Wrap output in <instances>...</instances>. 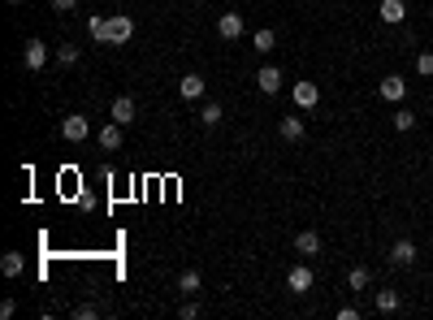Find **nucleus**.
<instances>
[{
	"instance_id": "1",
	"label": "nucleus",
	"mask_w": 433,
	"mask_h": 320,
	"mask_svg": "<svg viewBox=\"0 0 433 320\" xmlns=\"http://www.w3.org/2000/svg\"><path fill=\"white\" fill-rule=\"evenodd\" d=\"M131 35H135V18H131V13H109L105 43H109V48H121V43H131Z\"/></svg>"
},
{
	"instance_id": "2",
	"label": "nucleus",
	"mask_w": 433,
	"mask_h": 320,
	"mask_svg": "<svg viewBox=\"0 0 433 320\" xmlns=\"http://www.w3.org/2000/svg\"><path fill=\"white\" fill-rule=\"evenodd\" d=\"M91 134V121L83 117V113H69V117H61V139L65 143H83Z\"/></svg>"
},
{
	"instance_id": "3",
	"label": "nucleus",
	"mask_w": 433,
	"mask_h": 320,
	"mask_svg": "<svg viewBox=\"0 0 433 320\" xmlns=\"http://www.w3.org/2000/svg\"><path fill=\"white\" fill-rule=\"evenodd\" d=\"M291 100H295L303 113H308V109H317V104H321V87L303 78V83H295V87H291Z\"/></svg>"
},
{
	"instance_id": "4",
	"label": "nucleus",
	"mask_w": 433,
	"mask_h": 320,
	"mask_svg": "<svg viewBox=\"0 0 433 320\" xmlns=\"http://www.w3.org/2000/svg\"><path fill=\"white\" fill-rule=\"evenodd\" d=\"M381 100H390V104L407 100V78L403 74H386V78H381Z\"/></svg>"
},
{
	"instance_id": "5",
	"label": "nucleus",
	"mask_w": 433,
	"mask_h": 320,
	"mask_svg": "<svg viewBox=\"0 0 433 320\" xmlns=\"http://www.w3.org/2000/svg\"><path fill=\"white\" fill-rule=\"evenodd\" d=\"M377 18L386 22V27H403V22H407V5H403V0H381Z\"/></svg>"
},
{
	"instance_id": "6",
	"label": "nucleus",
	"mask_w": 433,
	"mask_h": 320,
	"mask_svg": "<svg viewBox=\"0 0 433 320\" xmlns=\"http://www.w3.org/2000/svg\"><path fill=\"white\" fill-rule=\"evenodd\" d=\"M390 264H394V268H412V264H416V242H412V238H399L394 247H390Z\"/></svg>"
},
{
	"instance_id": "7",
	"label": "nucleus",
	"mask_w": 433,
	"mask_h": 320,
	"mask_svg": "<svg viewBox=\"0 0 433 320\" xmlns=\"http://www.w3.org/2000/svg\"><path fill=\"white\" fill-rule=\"evenodd\" d=\"M312 281H317V277H312V268H308V264H295L291 273H286V286H291L295 294H308V290H312Z\"/></svg>"
},
{
	"instance_id": "8",
	"label": "nucleus",
	"mask_w": 433,
	"mask_h": 320,
	"mask_svg": "<svg viewBox=\"0 0 433 320\" xmlns=\"http://www.w3.org/2000/svg\"><path fill=\"white\" fill-rule=\"evenodd\" d=\"M135 100H131V95H117V100H113V109H109V117L117 121V126H131V121H135Z\"/></svg>"
},
{
	"instance_id": "9",
	"label": "nucleus",
	"mask_w": 433,
	"mask_h": 320,
	"mask_svg": "<svg viewBox=\"0 0 433 320\" xmlns=\"http://www.w3.org/2000/svg\"><path fill=\"white\" fill-rule=\"evenodd\" d=\"M22 61H27L31 74L44 69V65H48V48H44V39H27V53H22Z\"/></svg>"
},
{
	"instance_id": "10",
	"label": "nucleus",
	"mask_w": 433,
	"mask_h": 320,
	"mask_svg": "<svg viewBox=\"0 0 433 320\" xmlns=\"http://www.w3.org/2000/svg\"><path fill=\"white\" fill-rule=\"evenodd\" d=\"M256 87H260L265 95H277V91H282V69H277V65H265V69L256 74Z\"/></svg>"
},
{
	"instance_id": "11",
	"label": "nucleus",
	"mask_w": 433,
	"mask_h": 320,
	"mask_svg": "<svg viewBox=\"0 0 433 320\" xmlns=\"http://www.w3.org/2000/svg\"><path fill=\"white\" fill-rule=\"evenodd\" d=\"M95 143L105 147V152H117V147H121V126H117V121H109V126H100V130H95Z\"/></svg>"
},
{
	"instance_id": "12",
	"label": "nucleus",
	"mask_w": 433,
	"mask_h": 320,
	"mask_svg": "<svg viewBox=\"0 0 433 320\" xmlns=\"http://www.w3.org/2000/svg\"><path fill=\"white\" fill-rule=\"evenodd\" d=\"M243 31H247V27H243L239 13H221V22H217V35H221V39H239Z\"/></svg>"
},
{
	"instance_id": "13",
	"label": "nucleus",
	"mask_w": 433,
	"mask_h": 320,
	"mask_svg": "<svg viewBox=\"0 0 433 320\" xmlns=\"http://www.w3.org/2000/svg\"><path fill=\"white\" fill-rule=\"evenodd\" d=\"M295 251H299V256H317V251H321V234H317V230H299V234H295Z\"/></svg>"
},
{
	"instance_id": "14",
	"label": "nucleus",
	"mask_w": 433,
	"mask_h": 320,
	"mask_svg": "<svg viewBox=\"0 0 433 320\" xmlns=\"http://www.w3.org/2000/svg\"><path fill=\"white\" fill-rule=\"evenodd\" d=\"M22 268H27V256H22V251H5V256H0V273H5V277H22Z\"/></svg>"
},
{
	"instance_id": "15",
	"label": "nucleus",
	"mask_w": 433,
	"mask_h": 320,
	"mask_svg": "<svg viewBox=\"0 0 433 320\" xmlns=\"http://www.w3.org/2000/svg\"><path fill=\"white\" fill-rule=\"evenodd\" d=\"M204 87H208V83H204L199 74H187V78L178 83V95H182V100H199V95H204Z\"/></svg>"
},
{
	"instance_id": "16",
	"label": "nucleus",
	"mask_w": 433,
	"mask_h": 320,
	"mask_svg": "<svg viewBox=\"0 0 433 320\" xmlns=\"http://www.w3.org/2000/svg\"><path fill=\"white\" fill-rule=\"evenodd\" d=\"M277 134H282L286 143H299L303 139V117H282L277 121Z\"/></svg>"
},
{
	"instance_id": "17",
	"label": "nucleus",
	"mask_w": 433,
	"mask_h": 320,
	"mask_svg": "<svg viewBox=\"0 0 433 320\" xmlns=\"http://www.w3.org/2000/svg\"><path fill=\"white\" fill-rule=\"evenodd\" d=\"M399 303H403V299H399V290H377V294H373V307H377V312H386V316H390V312H399Z\"/></svg>"
},
{
	"instance_id": "18",
	"label": "nucleus",
	"mask_w": 433,
	"mask_h": 320,
	"mask_svg": "<svg viewBox=\"0 0 433 320\" xmlns=\"http://www.w3.org/2000/svg\"><path fill=\"white\" fill-rule=\"evenodd\" d=\"M105 31H109V13H91V18H87V35H91L95 43H105Z\"/></svg>"
},
{
	"instance_id": "19",
	"label": "nucleus",
	"mask_w": 433,
	"mask_h": 320,
	"mask_svg": "<svg viewBox=\"0 0 433 320\" xmlns=\"http://www.w3.org/2000/svg\"><path fill=\"white\" fill-rule=\"evenodd\" d=\"M347 286H351V290H368V286H373V273H368L364 264H355L351 273H347Z\"/></svg>"
},
{
	"instance_id": "20",
	"label": "nucleus",
	"mask_w": 433,
	"mask_h": 320,
	"mask_svg": "<svg viewBox=\"0 0 433 320\" xmlns=\"http://www.w3.org/2000/svg\"><path fill=\"white\" fill-rule=\"evenodd\" d=\"M178 290H182L187 299H195V294H199V268H187V273L178 277Z\"/></svg>"
},
{
	"instance_id": "21",
	"label": "nucleus",
	"mask_w": 433,
	"mask_h": 320,
	"mask_svg": "<svg viewBox=\"0 0 433 320\" xmlns=\"http://www.w3.org/2000/svg\"><path fill=\"white\" fill-rule=\"evenodd\" d=\"M221 117H225V109H221L217 100H208V104H204V109H199V126H217V121H221Z\"/></svg>"
},
{
	"instance_id": "22",
	"label": "nucleus",
	"mask_w": 433,
	"mask_h": 320,
	"mask_svg": "<svg viewBox=\"0 0 433 320\" xmlns=\"http://www.w3.org/2000/svg\"><path fill=\"white\" fill-rule=\"evenodd\" d=\"M251 43H256V53H265V57H269V53H273V43H277V35H273L269 27H260L256 35H251Z\"/></svg>"
},
{
	"instance_id": "23",
	"label": "nucleus",
	"mask_w": 433,
	"mask_h": 320,
	"mask_svg": "<svg viewBox=\"0 0 433 320\" xmlns=\"http://www.w3.org/2000/svg\"><path fill=\"white\" fill-rule=\"evenodd\" d=\"M57 61H61V65H79V48H74V43H61V48H57Z\"/></svg>"
},
{
	"instance_id": "24",
	"label": "nucleus",
	"mask_w": 433,
	"mask_h": 320,
	"mask_svg": "<svg viewBox=\"0 0 433 320\" xmlns=\"http://www.w3.org/2000/svg\"><path fill=\"white\" fill-rule=\"evenodd\" d=\"M412 126H416V117L407 113V109H399V113H394V130H403V134H407Z\"/></svg>"
},
{
	"instance_id": "25",
	"label": "nucleus",
	"mask_w": 433,
	"mask_h": 320,
	"mask_svg": "<svg viewBox=\"0 0 433 320\" xmlns=\"http://www.w3.org/2000/svg\"><path fill=\"white\" fill-rule=\"evenodd\" d=\"M416 74H425V78L433 74V53H420V57H416Z\"/></svg>"
},
{
	"instance_id": "26",
	"label": "nucleus",
	"mask_w": 433,
	"mask_h": 320,
	"mask_svg": "<svg viewBox=\"0 0 433 320\" xmlns=\"http://www.w3.org/2000/svg\"><path fill=\"white\" fill-rule=\"evenodd\" d=\"M95 312H100V307H95V303H79V307H74V316H79V320H91V316H95Z\"/></svg>"
},
{
	"instance_id": "27",
	"label": "nucleus",
	"mask_w": 433,
	"mask_h": 320,
	"mask_svg": "<svg viewBox=\"0 0 433 320\" xmlns=\"http://www.w3.org/2000/svg\"><path fill=\"white\" fill-rule=\"evenodd\" d=\"M195 316H199V303H195V299H187V303H182V320H195Z\"/></svg>"
},
{
	"instance_id": "28",
	"label": "nucleus",
	"mask_w": 433,
	"mask_h": 320,
	"mask_svg": "<svg viewBox=\"0 0 433 320\" xmlns=\"http://www.w3.org/2000/svg\"><path fill=\"white\" fill-rule=\"evenodd\" d=\"M13 312H18V303H13V299H5V303H0V320H9Z\"/></svg>"
},
{
	"instance_id": "29",
	"label": "nucleus",
	"mask_w": 433,
	"mask_h": 320,
	"mask_svg": "<svg viewBox=\"0 0 433 320\" xmlns=\"http://www.w3.org/2000/svg\"><path fill=\"white\" fill-rule=\"evenodd\" d=\"M74 5H79V0H53V9H57V13H69Z\"/></svg>"
},
{
	"instance_id": "30",
	"label": "nucleus",
	"mask_w": 433,
	"mask_h": 320,
	"mask_svg": "<svg viewBox=\"0 0 433 320\" xmlns=\"http://www.w3.org/2000/svg\"><path fill=\"white\" fill-rule=\"evenodd\" d=\"M13 5H22V0H13Z\"/></svg>"
}]
</instances>
